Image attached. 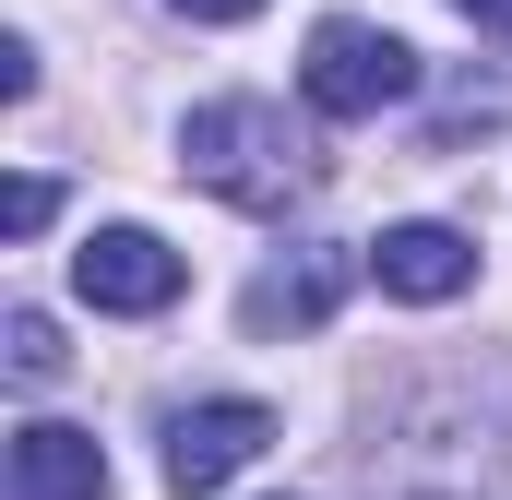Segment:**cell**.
<instances>
[{
    "label": "cell",
    "mask_w": 512,
    "mask_h": 500,
    "mask_svg": "<svg viewBox=\"0 0 512 500\" xmlns=\"http://www.w3.org/2000/svg\"><path fill=\"white\" fill-rule=\"evenodd\" d=\"M179 167H191L215 203H239V215H286V203H310V179H322L310 131L286 120L274 96H215V108H191V120H179Z\"/></svg>",
    "instance_id": "1"
},
{
    "label": "cell",
    "mask_w": 512,
    "mask_h": 500,
    "mask_svg": "<svg viewBox=\"0 0 512 500\" xmlns=\"http://www.w3.org/2000/svg\"><path fill=\"white\" fill-rule=\"evenodd\" d=\"M298 96H310L322 120H382V108H405V96H417V48H405L393 24H358V12H334V24H310Z\"/></svg>",
    "instance_id": "2"
},
{
    "label": "cell",
    "mask_w": 512,
    "mask_h": 500,
    "mask_svg": "<svg viewBox=\"0 0 512 500\" xmlns=\"http://www.w3.org/2000/svg\"><path fill=\"white\" fill-rule=\"evenodd\" d=\"M262 441H274V405H251V393L179 405V417H167V489H179V500L227 489V477H239V465L262 453Z\"/></svg>",
    "instance_id": "3"
},
{
    "label": "cell",
    "mask_w": 512,
    "mask_h": 500,
    "mask_svg": "<svg viewBox=\"0 0 512 500\" xmlns=\"http://www.w3.org/2000/svg\"><path fill=\"white\" fill-rule=\"evenodd\" d=\"M72 286H84V310H167L179 286H191V262L155 239V227H96V239L72 250Z\"/></svg>",
    "instance_id": "4"
},
{
    "label": "cell",
    "mask_w": 512,
    "mask_h": 500,
    "mask_svg": "<svg viewBox=\"0 0 512 500\" xmlns=\"http://www.w3.org/2000/svg\"><path fill=\"white\" fill-rule=\"evenodd\" d=\"M370 274H382V298H405V310H441V298L477 286V239L441 227V215H405V227L370 239Z\"/></svg>",
    "instance_id": "5"
},
{
    "label": "cell",
    "mask_w": 512,
    "mask_h": 500,
    "mask_svg": "<svg viewBox=\"0 0 512 500\" xmlns=\"http://www.w3.org/2000/svg\"><path fill=\"white\" fill-rule=\"evenodd\" d=\"M0 500H108L96 429H72V417H24V429H12V477H0Z\"/></svg>",
    "instance_id": "6"
},
{
    "label": "cell",
    "mask_w": 512,
    "mask_h": 500,
    "mask_svg": "<svg viewBox=\"0 0 512 500\" xmlns=\"http://www.w3.org/2000/svg\"><path fill=\"white\" fill-rule=\"evenodd\" d=\"M358 274H370L358 250H298V262H274L251 298H239V322H251V334H310V322H334V298H346Z\"/></svg>",
    "instance_id": "7"
},
{
    "label": "cell",
    "mask_w": 512,
    "mask_h": 500,
    "mask_svg": "<svg viewBox=\"0 0 512 500\" xmlns=\"http://www.w3.org/2000/svg\"><path fill=\"white\" fill-rule=\"evenodd\" d=\"M60 358H72L60 322H48V310H12V381H60Z\"/></svg>",
    "instance_id": "8"
},
{
    "label": "cell",
    "mask_w": 512,
    "mask_h": 500,
    "mask_svg": "<svg viewBox=\"0 0 512 500\" xmlns=\"http://www.w3.org/2000/svg\"><path fill=\"white\" fill-rule=\"evenodd\" d=\"M48 215H60V191H48V179H12V191H0V227H12V239H36Z\"/></svg>",
    "instance_id": "9"
},
{
    "label": "cell",
    "mask_w": 512,
    "mask_h": 500,
    "mask_svg": "<svg viewBox=\"0 0 512 500\" xmlns=\"http://www.w3.org/2000/svg\"><path fill=\"white\" fill-rule=\"evenodd\" d=\"M179 12H191V24H251L262 0H179Z\"/></svg>",
    "instance_id": "10"
},
{
    "label": "cell",
    "mask_w": 512,
    "mask_h": 500,
    "mask_svg": "<svg viewBox=\"0 0 512 500\" xmlns=\"http://www.w3.org/2000/svg\"><path fill=\"white\" fill-rule=\"evenodd\" d=\"M453 12H465V24H489V36L512 48V0H453Z\"/></svg>",
    "instance_id": "11"
}]
</instances>
